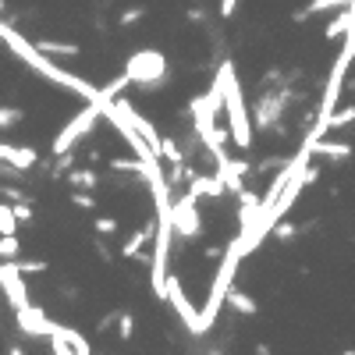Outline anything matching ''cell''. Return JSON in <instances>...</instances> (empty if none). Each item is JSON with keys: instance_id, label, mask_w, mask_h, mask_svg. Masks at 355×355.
Wrapping results in <instances>:
<instances>
[{"instance_id": "f1b7e54d", "label": "cell", "mask_w": 355, "mask_h": 355, "mask_svg": "<svg viewBox=\"0 0 355 355\" xmlns=\"http://www.w3.org/2000/svg\"><path fill=\"white\" fill-rule=\"evenodd\" d=\"M71 203L78 206V210H96V199H93L89 189H75V192H71Z\"/></svg>"}, {"instance_id": "ac0fdd59", "label": "cell", "mask_w": 355, "mask_h": 355, "mask_svg": "<svg viewBox=\"0 0 355 355\" xmlns=\"http://www.w3.org/2000/svg\"><path fill=\"white\" fill-rule=\"evenodd\" d=\"M36 47L43 50L47 57H78L82 54L78 43H60V39H36Z\"/></svg>"}, {"instance_id": "9c48e42d", "label": "cell", "mask_w": 355, "mask_h": 355, "mask_svg": "<svg viewBox=\"0 0 355 355\" xmlns=\"http://www.w3.org/2000/svg\"><path fill=\"white\" fill-rule=\"evenodd\" d=\"M47 341H50V348H54L57 355H71V352L89 355V352H93V345L86 341V334H78L75 327H65V323H57V327L47 334Z\"/></svg>"}, {"instance_id": "f35d334b", "label": "cell", "mask_w": 355, "mask_h": 355, "mask_svg": "<svg viewBox=\"0 0 355 355\" xmlns=\"http://www.w3.org/2000/svg\"><path fill=\"white\" fill-rule=\"evenodd\" d=\"M0 14H4V0H0Z\"/></svg>"}, {"instance_id": "5bb4252c", "label": "cell", "mask_w": 355, "mask_h": 355, "mask_svg": "<svg viewBox=\"0 0 355 355\" xmlns=\"http://www.w3.org/2000/svg\"><path fill=\"white\" fill-rule=\"evenodd\" d=\"M224 302L227 306H231L235 312H238V317H256V312H260V302L253 299V295H249V291H242V288H227V295H224Z\"/></svg>"}, {"instance_id": "4fadbf2b", "label": "cell", "mask_w": 355, "mask_h": 355, "mask_svg": "<svg viewBox=\"0 0 355 355\" xmlns=\"http://www.w3.org/2000/svg\"><path fill=\"white\" fill-rule=\"evenodd\" d=\"M309 146V157H320V160H348L355 153V146L352 142H334V139H312L306 142Z\"/></svg>"}, {"instance_id": "1f68e13d", "label": "cell", "mask_w": 355, "mask_h": 355, "mask_svg": "<svg viewBox=\"0 0 355 355\" xmlns=\"http://www.w3.org/2000/svg\"><path fill=\"white\" fill-rule=\"evenodd\" d=\"M0 196H4L8 203H18V199H29L32 203V196L25 189H14V185H0Z\"/></svg>"}, {"instance_id": "7c38bea8", "label": "cell", "mask_w": 355, "mask_h": 355, "mask_svg": "<svg viewBox=\"0 0 355 355\" xmlns=\"http://www.w3.org/2000/svg\"><path fill=\"white\" fill-rule=\"evenodd\" d=\"M153 231H157V220H146L139 231H132L128 238H124L121 256H124V260H150V256H142V249L153 242Z\"/></svg>"}, {"instance_id": "d6986e66", "label": "cell", "mask_w": 355, "mask_h": 355, "mask_svg": "<svg viewBox=\"0 0 355 355\" xmlns=\"http://www.w3.org/2000/svg\"><path fill=\"white\" fill-rule=\"evenodd\" d=\"M68 185H71V189H96V185H100V174L93 171V167H71V171H68Z\"/></svg>"}, {"instance_id": "7402d4cb", "label": "cell", "mask_w": 355, "mask_h": 355, "mask_svg": "<svg viewBox=\"0 0 355 355\" xmlns=\"http://www.w3.org/2000/svg\"><path fill=\"white\" fill-rule=\"evenodd\" d=\"M0 235H18V217H14V206L8 199L0 203Z\"/></svg>"}, {"instance_id": "8d00e7d4", "label": "cell", "mask_w": 355, "mask_h": 355, "mask_svg": "<svg viewBox=\"0 0 355 355\" xmlns=\"http://www.w3.org/2000/svg\"><path fill=\"white\" fill-rule=\"evenodd\" d=\"M203 18H206V14H203L199 8H192V11H189V22H203Z\"/></svg>"}, {"instance_id": "d4e9b609", "label": "cell", "mask_w": 355, "mask_h": 355, "mask_svg": "<svg viewBox=\"0 0 355 355\" xmlns=\"http://www.w3.org/2000/svg\"><path fill=\"white\" fill-rule=\"evenodd\" d=\"M114 327H117V338H121V341H132L135 317H132V312H121V309H117V323H114Z\"/></svg>"}, {"instance_id": "9a60e30c", "label": "cell", "mask_w": 355, "mask_h": 355, "mask_svg": "<svg viewBox=\"0 0 355 355\" xmlns=\"http://www.w3.org/2000/svg\"><path fill=\"white\" fill-rule=\"evenodd\" d=\"M260 203H263V196L256 189H242L238 192V227L253 224V217L260 214Z\"/></svg>"}, {"instance_id": "ffe728a7", "label": "cell", "mask_w": 355, "mask_h": 355, "mask_svg": "<svg viewBox=\"0 0 355 355\" xmlns=\"http://www.w3.org/2000/svg\"><path fill=\"white\" fill-rule=\"evenodd\" d=\"M309 231V227H299L295 220H277L274 227H270V238H277V242H291V238H299V235H306Z\"/></svg>"}, {"instance_id": "3957f363", "label": "cell", "mask_w": 355, "mask_h": 355, "mask_svg": "<svg viewBox=\"0 0 355 355\" xmlns=\"http://www.w3.org/2000/svg\"><path fill=\"white\" fill-rule=\"evenodd\" d=\"M167 57L163 50H153V47H146V50H135L128 60H124V75H128L132 86H142V89H160L163 82H167Z\"/></svg>"}, {"instance_id": "d6a6232c", "label": "cell", "mask_w": 355, "mask_h": 355, "mask_svg": "<svg viewBox=\"0 0 355 355\" xmlns=\"http://www.w3.org/2000/svg\"><path fill=\"white\" fill-rule=\"evenodd\" d=\"M235 11H238V0H220V18L227 22V18H235Z\"/></svg>"}, {"instance_id": "74e56055", "label": "cell", "mask_w": 355, "mask_h": 355, "mask_svg": "<svg viewBox=\"0 0 355 355\" xmlns=\"http://www.w3.org/2000/svg\"><path fill=\"white\" fill-rule=\"evenodd\" d=\"M348 86H352V93H355V78H352V82H348Z\"/></svg>"}, {"instance_id": "484cf974", "label": "cell", "mask_w": 355, "mask_h": 355, "mask_svg": "<svg viewBox=\"0 0 355 355\" xmlns=\"http://www.w3.org/2000/svg\"><path fill=\"white\" fill-rule=\"evenodd\" d=\"M14 266L22 270V274H47V266H50V263H47V260H22V256H18V260H14Z\"/></svg>"}, {"instance_id": "8992f818", "label": "cell", "mask_w": 355, "mask_h": 355, "mask_svg": "<svg viewBox=\"0 0 355 355\" xmlns=\"http://www.w3.org/2000/svg\"><path fill=\"white\" fill-rule=\"evenodd\" d=\"M163 302L174 306V312L181 317V323H185V330H189V334H196V338H199V334H206V327H203V320H199V309L189 302V295H185V284L171 274V270H167V299H163Z\"/></svg>"}, {"instance_id": "4dcf8cb0", "label": "cell", "mask_w": 355, "mask_h": 355, "mask_svg": "<svg viewBox=\"0 0 355 355\" xmlns=\"http://www.w3.org/2000/svg\"><path fill=\"white\" fill-rule=\"evenodd\" d=\"M11 206H14L18 224H29V220H32V203H29V199H18V203H11Z\"/></svg>"}, {"instance_id": "44dd1931", "label": "cell", "mask_w": 355, "mask_h": 355, "mask_svg": "<svg viewBox=\"0 0 355 355\" xmlns=\"http://www.w3.org/2000/svg\"><path fill=\"white\" fill-rule=\"evenodd\" d=\"M160 160H167V163H185V153H181L178 139H171V135H160Z\"/></svg>"}, {"instance_id": "f546056e", "label": "cell", "mask_w": 355, "mask_h": 355, "mask_svg": "<svg viewBox=\"0 0 355 355\" xmlns=\"http://www.w3.org/2000/svg\"><path fill=\"white\" fill-rule=\"evenodd\" d=\"M96 235H103V238H111V235H117V220L114 217H96Z\"/></svg>"}, {"instance_id": "8fae6325", "label": "cell", "mask_w": 355, "mask_h": 355, "mask_svg": "<svg viewBox=\"0 0 355 355\" xmlns=\"http://www.w3.org/2000/svg\"><path fill=\"white\" fill-rule=\"evenodd\" d=\"M185 189H189L196 199H224L227 196V189H224V181L217 178V174H203V171H196L189 181H185Z\"/></svg>"}, {"instance_id": "e0dca14e", "label": "cell", "mask_w": 355, "mask_h": 355, "mask_svg": "<svg viewBox=\"0 0 355 355\" xmlns=\"http://www.w3.org/2000/svg\"><path fill=\"white\" fill-rule=\"evenodd\" d=\"M348 4H352V0H309L302 11H291V22H306V18L323 14V11H341V8H348Z\"/></svg>"}, {"instance_id": "cb8c5ba5", "label": "cell", "mask_w": 355, "mask_h": 355, "mask_svg": "<svg viewBox=\"0 0 355 355\" xmlns=\"http://www.w3.org/2000/svg\"><path fill=\"white\" fill-rule=\"evenodd\" d=\"M18 256H22L18 235H0V260H18Z\"/></svg>"}, {"instance_id": "2e32d148", "label": "cell", "mask_w": 355, "mask_h": 355, "mask_svg": "<svg viewBox=\"0 0 355 355\" xmlns=\"http://www.w3.org/2000/svg\"><path fill=\"white\" fill-rule=\"evenodd\" d=\"M348 25H352V4H348V8H341V11L323 25V39H327V43H341L345 32H348Z\"/></svg>"}, {"instance_id": "603a6c76", "label": "cell", "mask_w": 355, "mask_h": 355, "mask_svg": "<svg viewBox=\"0 0 355 355\" xmlns=\"http://www.w3.org/2000/svg\"><path fill=\"white\" fill-rule=\"evenodd\" d=\"M128 86H132V82H128V75L121 71L117 78H111V82H107V86H100V100H111V96H121V93L128 89Z\"/></svg>"}, {"instance_id": "277c9868", "label": "cell", "mask_w": 355, "mask_h": 355, "mask_svg": "<svg viewBox=\"0 0 355 355\" xmlns=\"http://www.w3.org/2000/svg\"><path fill=\"white\" fill-rule=\"evenodd\" d=\"M100 117H103V114H100V103H86V107H82L78 114H71V121L57 132V139H54V146H50V153H54V157H60V153H75V146L96 128Z\"/></svg>"}, {"instance_id": "ba28073f", "label": "cell", "mask_w": 355, "mask_h": 355, "mask_svg": "<svg viewBox=\"0 0 355 355\" xmlns=\"http://www.w3.org/2000/svg\"><path fill=\"white\" fill-rule=\"evenodd\" d=\"M14 323L22 334H29V338H47V334L57 327V320L50 317V312H43L39 306H22V309H14Z\"/></svg>"}, {"instance_id": "836d02e7", "label": "cell", "mask_w": 355, "mask_h": 355, "mask_svg": "<svg viewBox=\"0 0 355 355\" xmlns=\"http://www.w3.org/2000/svg\"><path fill=\"white\" fill-rule=\"evenodd\" d=\"M114 323H117V312H107V317H103V320L96 323V330H100V334H107V330H111Z\"/></svg>"}, {"instance_id": "4316f807", "label": "cell", "mask_w": 355, "mask_h": 355, "mask_svg": "<svg viewBox=\"0 0 355 355\" xmlns=\"http://www.w3.org/2000/svg\"><path fill=\"white\" fill-rule=\"evenodd\" d=\"M22 111L18 107H0V128H14V124H22Z\"/></svg>"}, {"instance_id": "6da1fadb", "label": "cell", "mask_w": 355, "mask_h": 355, "mask_svg": "<svg viewBox=\"0 0 355 355\" xmlns=\"http://www.w3.org/2000/svg\"><path fill=\"white\" fill-rule=\"evenodd\" d=\"M0 43H8V50H11L18 60H22V65H29L32 71H39L43 78L57 82L60 89H68V93L82 96L86 103H100V86L86 82L82 75H71V71H65V68H57V65H54V57H47L36 43H29V39H25L22 32H18L14 25H8L4 18H0Z\"/></svg>"}, {"instance_id": "e575fe53", "label": "cell", "mask_w": 355, "mask_h": 355, "mask_svg": "<svg viewBox=\"0 0 355 355\" xmlns=\"http://www.w3.org/2000/svg\"><path fill=\"white\" fill-rule=\"evenodd\" d=\"M96 253H100V260H103V263H111V260H114V256H111V249H107V245H103L100 238H96Z\"/></svg>"}, {"instance_id": "7a4b0ae2", "label": "cell", "mask_w": 355, "mask_h": 355, "mask_svg": "<svg viewBox=\"0 0 355 355\" xmlns=\"http://www.w3.org/2000/svg\"><path fill=\"white\" fill-rule=\"evenodd\" d=\"M220 82V100H224V117H227V132H231V146L238 153H249L256 146V128H253V114H249V103L242 96L238 75L231 60H220V68L214 75Z\"/></svg>"}, {"instance_id": "52a82bcc", "label": "cell", "mask_w": 355, "mask_h": 355, "mask_svg": "<svg viewBox=\"0 0 355 355\" xmlns=\"http://www.w3.org/2000/svg\"><path fill=\"white\" fill-rule=\"evenodd\" d=\"M0 291H4L11 309L29 306V284H25V274L14 266V260H0Z\"/></svg>"}, {"instance_id": "5b68a950", "label": "cell", "mask_w": 355, "mask_h": 355, "mask_svg": "<svg viewBox=\"0 0 355 355\" xmlns=\"http://www.w3.org/2000/svg\"><path fill=\"white\" fill-rule=\"evenodd\" d=\"M171 227L174 235L185 238V242H196L203 238V214H199V199L181 189L178 196H171Z\"/></svg>"}, {"instance_id": "d590c367", "label": "cell", "mask_w": 355, "mask_h": 355, "mask_svg": "<svg viewBox=\"0 0 355 355\" xmlns=\"http://www.w3.org/2000/svg\"><path fill=\"white\" fill-rule=\"evenodd\" d=\"M8 153H11V142H0V163H8Z\"/></svg>"}, {"instance_id": "30bf717a", "label": "cell", "mask_w": 355, "mask_h": 355, "mask_svg": "<svg viewBox=\"0 0 355 355\" xmlns=\"http://www.w3.org/2000/svg\"><path fill=\"white\" fill-rule=\"evenodd\" d=\"M220 181H224V189L231 192V196H238L242 189H245V174H253V163H249L245 157H238V160H220L217 163V171H214Z\"/></svg>"}, {"instance_id": "83f0119b", "label": "cell", "mask_w": 355, "mask_h": 355, "mask_svg": "<svg viewBox=\"0 0 355 355\" xmlns=\"http://www.w3.org/2000/svg\"><path fill=\"white\" fill-rule=\"evenodd\" d=\"M142 14H146V8H124L121 14H117V25H124V29H128V25H135V22H142Z\"/></svg>"}]
</instances>
